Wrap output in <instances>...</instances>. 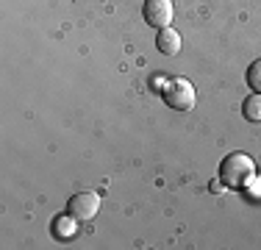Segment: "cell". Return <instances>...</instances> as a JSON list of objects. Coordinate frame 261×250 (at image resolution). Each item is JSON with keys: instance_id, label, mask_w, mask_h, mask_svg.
Listing matches in <instances>:
<instances>
[{"instance_id": "ba28073f", "label": "cell", "mask_w": 261, "mask_h": 250, "mask_svg": "<svg viewBox=\"0 0 261 250\" xmlns=\"http://www.w3.org/2000/svg\"><path fill=\"white\" fill-rule=\"evenodd\" d=\"M247 86H250L253 92H261V59H256L247 67Z\"/></svg>"}, {"instance_id": "3957f363", "label": "cell", "mask_w": 261, "mask_h": 250, "mask_svg": "<svg viewBox=\"0 0 261 250\" xmlns=\"http://www.w3.org/2000/svg\"><path fill=\"white\" fill-rule=\"evenodd\" d=\"M100 211V197L95 192H78L67 200V214L75 217V222H89Z\"/></svg>"}, {"instance_id": "52a82bcc", "label": "cell", "mask_w": 261, "mask_h": 250, "mask_svg": "<svg viewBox=\"0 0 261 250\" xmlns=\"http://www.w3.org/2000/svg\"><path fill=\"white\" fill-rule=\"evenodd\" d=\"M72 220H75V217H56V220H53V234L56 236H72V234H75V222H72Z\"/></svg>"}, {"instance_id": "277c9868", "label": "cell", "mask_w": 261, "mask_h": 250, "mask_svg": "<svg viewBox=\"0 0 261 250\" xmlns=\"http://www.w3.org/2000/svg\"><path fill=\"white\" fill-rule=\"evenodd\" d=\"M142 14L153 28H167L172 22V0H145Z\"/></svg>"}, {"instance_id": "6da1fadb", "label": "cell", "mask_w": 261, "mask_h": 250, "mask_svg": "<svg viewBox=\"0 0 261 250\" xmlns=\"http://www.w3.org/2000/svg\"><path fill=\"white\" fill-rule=\"evenodd\" d=\"M256 178V164L247 153H231L220 164V181L228 189H242Z\"/></svg>"}, {"instance_id": "7a4b0ae2", "label": "cell", "mask_w": 261, "mask_h": 250, "mask_svg": "<svg viewBox=\"0 0 261 250\" xmlns=\"http://www.w3.org/2000/svg\"><path fill=\"white\" fill-rule=\"evenodd\" d=\"M161 95H164V103L175 111H189V109H195V103H197V92L186 78H172L170 84L161 89Z\"/></svg>"}, {"instance_id": "8992f818", "label": "cell", "mask_w": 261, "mask_h": 250, "mask_svg": "<svg viewBox=\"0 0 261 250\" xmlns=\"http://www.w3.org/2000/svg\"><path fill=\"white\" fill-rule=\"evenodd\" d=\"M242 114H245V120H250V122H261V92H253L250 97H245Z\"/></svg>"}, {"instance_id": "5b68a950", "label": "cell", "mask_w": 261, "mask_h": 250, "mask_svg": "<svg viewBox=\"0 0 261 250\" xmlns=\"http://www.w3.org/2000/svg\"><path fill=\"white\" fill-rule=\"evenodd\" d=\"M156 47H159L164 56H178V53H181V34H178L172 25H167V28H159Z\"/></svg>"}]
</instances>
